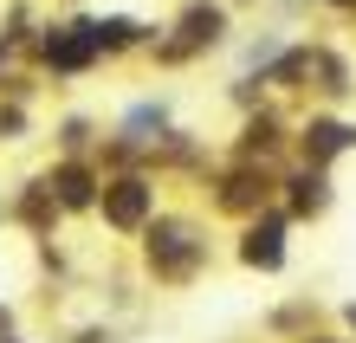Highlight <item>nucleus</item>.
Wrapping results in <instances>:
<instances>
[{
	"label": "nucleus",
	"instance_id": "nucleus-8",
	"mask_svg": "<svg viewBox=\"0 0 356 343\" xmlns=\"http://www.w3.org/2000/svg\"><path fill=\"white\" fill-rule=\"evenodd\" d=\"M291 188H298V195H291L298 207H324V182H318V175H298Z\"/></svg>",
	"mask_w": 356,
	"mask_h": 343
},
{
	"label": "nucleus",
	"instance_id": "nucleus-1",
	"mask_svg": "<svg viewBox=\"0 0 356 343\" xmlns=\"http://www.w3.org/2000/svg\"><path fill=\"white\" fill-rule=\"evenodd\" d=\"M149 260L169 272V278H181L188 266L201 260V246H195V233L188 227H156V240H149Z\"/></svg>",
	"mask_w": 356,
	"mask_h": 343
},
{
	"label": "nucleus",
	"instance_id": "nucleus-2",
	"mask_svg": "<svg viewBox=\"0 0 356 343\" xmlns=\"http://www.w3.org/2000/svg\"><path fill=\"white\" fill-rule=\"evenodd\" d=\"M91 52H97L91 26H65V33H52V39H46V58H52L58 72H78V65H91Z\"/></svg>",
	"mask_w": 356,
	"mask_h": 343
},
{
	"label": "nucleus",
	"instance_id": "nucleus-4",
	"mask_svg": "<svg viewBox=\"0 0 356 343\" xmlns=\"http://www.w3.org/2000/svg\"><path fill=\"white\" fill-rule=\"evenodd\" d=\"M285 260V246H279V221H266L246 233V266H279Z\"/></svg>",
	"mask_w": 356,
	"mask_h": 343
},
{
	"label": "nucleus",
	"instance_id": "nucleus-7",
	"mask_svg": "<svg viewBox=\"0 0 356 343\" xmlns=\"http://www.w3.org/2000/svg\"><path fill=\"white\" fill-rule=\"evenodd\" d=\"M52 188H58V201H72V207H78V201H91V175H85V168H65Z\"/></svg>",
	"mask_w": 356,
	"mask_h": 343
},
{
	"label": "nucleus",
	"instance_id": "nucleus-5",
	"mask_svg": "<svg viewBox=\"0 0 356 343\" xmlns=\"http://www.w3.org/2000/svg\"><path fill=\"white\" fill-rule=\"evenodd\" d=\"M214 33H220V13H188V19H181V39L169 46V58H181V52H195L201 39H214Z\"/></svg>",
	"mask_w": 356,
	"mask_h": 343
},
{
	"label": "nucleus",
	"instance_id": "nucleus-3",
	"mask_svg": "<svg viewBox=\"0 0 356 343\" xmlns=\"http://www.w3.org/2000/svg\"><path fill=\"white\" fill-rule=\"evenodd\" d=\"M104 214H111L117 227H136L143 214H149V188L143 182H111L104 188Z\"/></svg>",
	"mask_w": 356,
	"mask_h": 343
},
{
	"label": "nucleus",
	"instance_id": "nucleus-6",
	"mask_svg": "<svg viewBox=\"0 0 356 343\" xmlns=\"http://www.w3.org/2000/svg\"><path fill=\"white\" fill-rule=\"evenodd\" d=\"M305 143H311V156H337V149L350 143V130H343V123H311V130H305Z\"/></svg>",
	"mask_w": 356,
	"mask_h": 343
}]
</instances>
